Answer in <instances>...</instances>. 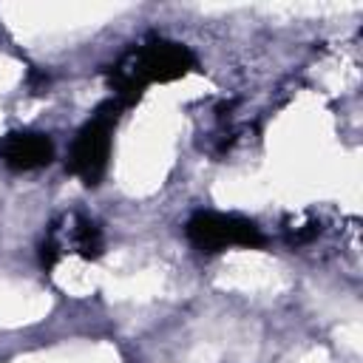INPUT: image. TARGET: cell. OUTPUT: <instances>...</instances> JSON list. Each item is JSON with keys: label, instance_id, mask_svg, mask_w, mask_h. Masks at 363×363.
Here are the masks:
<instances>
[{"label": "cell", "instance_id": "obj_1", "mask_svg": "<svg viewBox=\"0 0 363 363\" xmlns=\"http://www.w3.org/2000/svg\"><path fill=\"white\" fill-rule=\"evenodd\" d=\"M196 68V57L176 40H147L125 51L111 65V88L116 105H133L150 82H173Z\"/></svg>", "mask_w": 363, "mask_h": 363}, {"label": "cell", "instance_id": "obj_2", "mask_svg": "<svg viewBox=\"0 0 363 363\" xmlns=\"http://www.w3.org/2000/svg\"><path fill=\"white\" fill-rule=\"evenodd\" d=\"M116 102H105L94 111V116L77 130L71 147H68V159L65 167L85 184V187H96L108 170V159H111V133L119 116Z\"/></svg>", "mask_w": 363, "mask_h": 363}, {"label": "cell", "instance_id": "obj_3", "mask_svg": "<svg viewBox=\"0 0 363 363\" xmlns=\"http://www.w3.org/2000/svg\"><path fill=\"white\" fill-rule=\"evenodd\" d=\"M187 241L201 252H221L230 247H264V233L255 221L233 213L199 210L184 224Z\"/></svg>", "mask_w": 363, "mask_h": 363}, {"label": "cell", "instance_id": "obj_4", "mask_svg": "<svg viewBox=\"0 0 363 363\" xmlns=\"http://www.w3.org/2000/svg\"><path fill=\"white\" fill-rule=\"evenodd\" d=\"M0 159L11 170H37L54 159V142L48 133L11 130L0 139Z\"/></svg>", "mask_w": 363, "mask_h": 363}, {"label": "cell", "instance_id": "obj_5", "mask_svg": "<svg viewBox=\"0 0 363 363\" xmlns=\"http://www.w3.org/2000/svg\"><path fill=\"white\" fill-rule=\"evenodd\" d=\"M71 241H74L77 252H79L82 258H91V261L99 258V255H102V247H105V241H102V230H99L91 218H82V216L74 218Z\"/></svg>", "mask_w": 363, "mask_h": 363}]
</instances>
